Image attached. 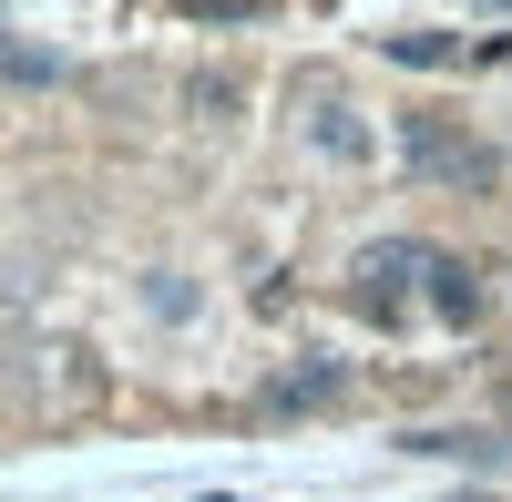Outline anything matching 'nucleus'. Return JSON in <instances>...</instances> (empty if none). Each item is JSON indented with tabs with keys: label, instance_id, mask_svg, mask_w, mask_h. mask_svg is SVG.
I'll list each match as a JSON object with an SVG mask.
<instances>
[{
	"label": "nucleus",
	"instance_id": "obj_5",
	"mask_svg": "<svg viewBox=\"0 0 512 502\" xmlns=\"http://www.w3.org/2000/svg\"><path fill=\"white\" fill-rule=\"evenodd\" d=\"M420 298H431L451 328H472V318H482V277L461 267V257H431V287H420Z\"/></svg>",
	"mask_w": 512,
	"mask_h": 502
},
{
	"label": "nucleus",
	"instance_id": "obj_3",
	"mask_svg": "<svg viewBox=\"0 0 512 502\" xmlns=\"http://www.w3.org/2000/svg\"><path fill=\"white\" fill-rule=\"evenodd\" d=\"M308 144H318L328 164H369V154H379V134L359 123V103H338V93H318V103H308Z\"/></svg>",
	"mask_w": 512,
	"mask_h": 502
},
{
	"label": "nucleus",
	"instance_id": "obj_6",
	"mask_svg": "<svg viewBox=\"0 0 512 502\" xmlns=\"http://www.w3.org/2000/svg\"><path fill=\"white\" fill-rule=\"evenodd\" d=\"M390 62H472V52L441 41V31H390Z\"/></svg>",
	"mask_w": 512,
	"mask_h": 502
},
{
	"label": "nucleus",
	"instance_id": "obj_2",
	"mask_svg": "<svg viewBox=\"0 0 512 502\" xmlns=\"http://www.w3.org/2000/svg\"><path fill=\"white\" fill-rule=\"evenodd\" d=\"M431 257L441 246H369L359 257V308H379V318L410 308V287H431Z\"/></svg>",
	"mask_w": 512,
	"mask_h": 502
},
{
	"label": "nucleus",
	"instance_id": "obj_4",
	"mask_svg": "<svg viewBox=\"0 0 512 502\" xmlns=\"http://www.w3.org/2000/svg\"><path fill=\"white\" fill-rule=\"evenodd\" d=\"M338 390H349V369H338V359H297V369H277L256 400H267V410H328Z\"/></svg>",
	"mask_w": 512,
	"mask_h": 502
},
{
	"label": "nucleus",
	"instance_id": "obj_9",
	"mask_svg": "<svg viewBox=\"0 0 512 502\" xmlns=\"http://www.w3.org/2000/svg\"><path fill=\"white\" fill-rule=\"evenodd\" d=\"M492 11H512V0H492Z\"/></svg>",
	"mask_w": 512,
	"mask_h": 502
},
{
	"label": "nucleus",
	"instance_id": "obj_8",
	"mask_svg": "<svg viewBox=\"0 0 512 502\" xmlns=\"http://www.w3.org/2000/svg\"><path fill=\"white\" fill-rule=\"evenodd\" d=\"M0 72L11 82H62V52H0Z\"/></svg>",
	"mask_w": 512,
	"mask_h": 502
},
{
	"label": "nucleus",
	"instance_id": "obj_7",
	"mask_svg": "<svg viewBox=\"0 0 512 502\" xmlns=\"http://www.w3.org/2000/svg\"><path fill=\"white\" fill-rule=\"evenodd\" d=\"M144 308H154V318H195V287H185L175 267H154V277H144Z\"/></svg>",
	"mask_w": 512,
	"mask_h": 502
},
{
	"label": "nucleus",
	"instance_id": "obj_1",
	"mask_svg": "<svg viewBox=\"0 0 512 502\" xmlns=\"http://www.w3.org/2000/svg\"><path fill=\"white\" fill-rule=\"evenodd\" d=\"M390 154H400L410 185H441V195H492V175H502V154L482 134H461L451 113H400Z\"/></svg>",
	"mask_w": 512,
	"mask_h": 502
}]
</instances>
